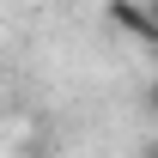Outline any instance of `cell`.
<instances>
[{
  "mask_svg": "<svg viewBox=\"0 0 158 158\" xmlns=\"http://www.w3.org/2000/svg\"><path fill=\"white\" fill-rule=\"evenodd\" d=\"M146 12H152V19H158V0H152V6H146Z\"/></svg>",
  "mask_w": 158,
  "mask_h": 158,
  "instance_id": "obj_1",
  "label": "cell"
},
{
  "mask_svg": "<svg viewBox=\"0 0 158 158\" xmlns=\"http://www.w3.org/2000/svg\"><path fill=\"white\" fill-rule=\"evenodd\" d=\"M152 110H158V85H152Z\"/></svg>",
  "mask_w": 158,
  "mask_h": 158,
  "instance_id": "obj_2",
  "label": "cell"
}]
</instances>
